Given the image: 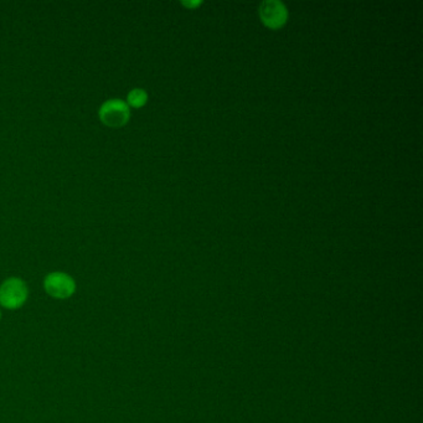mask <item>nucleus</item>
Returning <instances> with one entry per match:
<instances>
[{"mask_svg":"<svg viewBox=\"0 0 423 423\" xmlns=\"http://www.w3.org/2000/svg\"><path fill=\"white\" fill-rule=\"evenodd\" d=\"M29 298L25 280L10 277L0 285V307L8 311H17L24 307Z\"/></svg>","mask_w":423,"mask_h":423,"instance_id":"f257e3e1","label":"nucleus"},{"mask_svg":"<svg viewBox=\"0 0 423 423\" xmlns=\"http://www.w3.org/2000/svg\"><path fill=\"white\" fill-rule=\"evenodd\" d=\"M76 282L70 274L65 272H51L45 277L44 289L51 298L69 299L75 294Z\"/></svg>","mask_w":423,"mask_h":423,"instance_id":"f03ea898","label":"nucleus"},{"mask_svg":"<svg viewBox=\"0 0 423 423\" xmlns=\"http://www.w3.org/2000/svg\"><path fill=\"white\" fill-rule=\"evenodd\" d=\"M99 114L103 125L111 128H119L128 123L131 118V110L123 101L113 99L106 101L101 106Z\"/></svg>","mask_w":423,"mask_h":423,"instance_id":"7ed1b4c3","label":"nucleus"},{"mask_svg":"<svg viewBox=\"0 0 423 423\" xmlns=\"http://www.w3.org/2000/svg\"><path fill=\"white\" fill-rule=\"evenodd\" d=\"M260 17L268 28L278 29L286 24L288 10L286 6L278 0H267L263 1L260 7Z\"/></svg>","mask_w":423,"mask_h":423,"instance_id":"20e7f679","label":"nucleus"},{"mask_svg":"<svg viewBox=\"0 0 423 423\" xmlns=\"http://www.w3.org/2000/svg\"><path fill=\"white\" fill-rule=\"evenodd\" d=\"M148 101V94L142 88H134L127 96V105L133 108L143 107Z\"/></svg>","mask_w":423,"mask_h":423,"instance_id":"39448f33","label":"nucleus"},{"mask_svg":"<svg viewBox=\"0 0 423 423\" xmlns=\"http://www.w3.org/2000/svg\"><path fill=\"white\" fill-rule=\"evenodd\" d=\"M183 4H184L185 7L194 8V7H198L199 4H201V1H192V3H189V1H184Z\"/></svg>","mask_w":423,"mask_h":423,"instance_id":"423d86ee","label":"nucleus"},{"mask_svg":"<svg viewBox=\"0 0 423 423\" xmlns=\"http://www.w3.org/2000/svg\"><path fill=\"white\" fill-rule=\"evenodd\" d=\"M1 318H3V313H1V308H0V320H1Z\"/></svg>","mask_w":423,"mask_h":423,"instance_id":"0eeeda50","label":"nucleus"}]
</instances>
